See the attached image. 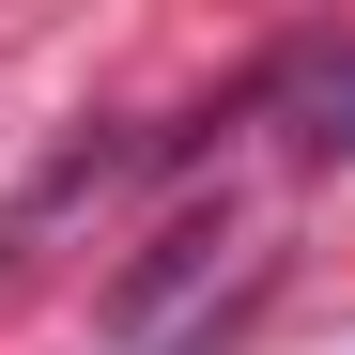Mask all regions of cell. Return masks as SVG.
Masks as SVG:
<instances>
[{"label":"cell","instance_id":"6da1fadb","mask_svg":"<svg viewBox=\"0 0 355 355\" xmlns=\"http://www.w3.org/2000/svg\"><path fill=\"white\" fill-rule=\"evenodd\" d=\"M293 139H309V155H355V46L309 78V124H293Z\"/></svg>","mask_w":355,"mask_h":355}]
</instances>
